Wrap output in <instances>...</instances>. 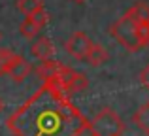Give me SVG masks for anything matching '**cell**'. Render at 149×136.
Returning <instances> with one entry per match:
<instances>
[{"label":"cell","instance_id":"obj_1","mask_svg":"<svg viewBox=\"0 0 149 136\" xmlns=\"http://www.w3.org/2000/svg\"><path fill=\"white\" fill-rule=\"evenodd\" d=\"M109 34H111V38L117 44L123 45V47L130 53L140 51V49L146 47L142 36H140V23L136 21V19H132L127 11H125L123 17H119L117 21L111 23Z\"/></svg>","mask_w":149,"mask_h":136},{"label":"cell","instance_id":"obj_2","mask_svg":"<svg viewBox=\"0 0 149 136\" xmlns=\"http://www.w3.org/2000/svg\"><path fill=\"white\" fill-rule=\"evenodd\" d=\"M93 136H123L125 123L113 108H102L91 121Z\"/></svg>","mask_w":149,"mask_h":136},{"label":"cell","instance_id":"obj_3","mask_svg":"<svg viewBox=\"0 0 149 136\" xmlns=\"http://www.w3.org/2000/svg\"><path fill=\"white\" fill-rule=\"evenodd\" d=\"M91 45H93L91 38H89L85 32L77 30V32H74L72 36L66 40L64 49H66V53H68L70 57H74L76 61H85L87 59L89 49H91Z\"/></svg>","mask_w":149,"mask_h":136},{"label":"cell","instance_id":"obj_4","mask_svg":"<svg viewBox=\"0 0 149 136\" xmlns=\"http://www.w3.org/2000/svg\"><path fill=\"white\" fill-rule=\"evenodd\" d=\"M30 72H32V66H30L29 61H26L25 57H21V55H15L13 63H11L10 70H8V76H10L11 81L21 83V81H25L26 77L30 76Z\"/></svg>","mask_w":149,"mask_h":136},{"label":"cell","instance_id":"obj_5","mask_svg":"<svg viewBox=\"0 0 149 136\" xmlns=\"http://www.w3.org/2000/svg\"><path fill=\"white\" fill-rule=\"evenodd\" d=\"M30 53H32L36 59L40 61H47L55 57V47H53V42L49 38H38L32 45H30Z\"/></svg>","mask_w":149,"mask_h":136},{"label":"cell","instance_id":"obj_6","mask_svg":"<svg viewBox=\"0 0 149 136\" xmlns=\"http://www.w3.org/2000/svg\"><path fill=\"white\" fill-rule=\"evenodd\" d=\"M132 123L146 136H149V100H146V102H142L138 106V110L132 115Z\"/></svg>","mask_w":149,"mask_h":136},{"label":"cell","instance_id":"obj_7","mask_svg":"<svg viewBox=\"0 0 149 136\" xmlns=\"http://www.w3.org/2000/svg\"><path fill=\"white\" fill-rule=\"evenodd\" d=\"M108 59H109V55H108V51H106L104 45L102 44H93L91 49H89V53H87L85 63L91 64V66H102Z\"/></svg>","mask_w":149,"mask_h":136},{"label":"cell","instance_id":"obj_8","mask_svg":"<svg viewBox=\"0 0 149 136\" xmlns=\"http://www.w3.org/2000/svg\"><path fill=\"white\" fill-rule=\"evenodd\" d=\"M127 13L138 23H149V4L147 2H136L127 10Z\"/></svg>","mask_w":149,"mask_h":136},{"label":"cell","instance_id":"obj_9","mask_svg":"<svg viewBox=\"0 0 149 136\" xmlns=\"http://www.w3.org/2000/svg\"><path fill=\"white\" fill-rule=\"evenodd\" d=\"M40 30H42V29H40V25H38V23L34 21L30 15H26L25 21L19 25V32H21V36H23V38H26V40H32V38L36 36Z\"/></svg>","mask_w":149,"mask_h":136},{"label":"cell","instance_id":"obj_10","mask_svg":"<svg viewBox=\"0 0 149 136\" xmlns=\"http://www.w3.org/2000/svg\"><path fill=\"white\" fill-rule=\"evenodd\" d=\"M62 66L57 63L55 59H47V61H42V64L38 66V76L40 77H44V80H47V77H53V76H57L58 74V70H61Z\"/></svg>","mask_w":149,"mask_h":136},{"label":"cell","instance_id":"obj_11","mask_svg":"<svg viewBox=\"0 0 149 136\" xmlns=\"http://www.w3.org/2000/svg\"><path fill=\"white\" fill-rule=\"evenodd\" d=\"M15 6H17V10L21 11V13L32 15V13H36L38 10L44 8V2H42V0H17Z\"/></svg>","mask_w":149,"mask_h":136},{"label":"cell","instance_id":"obj_12","mask_svg":"<svg viewBox=\"0 0 149 136\" xmlns=\"http://www.w3.org/2000/svg\"><path fill=\"white\" fill-rule=\"evenodd\" d=\"M15 55L17 53H13L11 49L0 47V76H8V70H10L11 63H13Z\"/></svg>","mask_w":149,"mask_h":136},{"label":"cell","instance_id":"obj_13","mask_svg":"<svg viewBox=\"0 0 149 136\" xmlns=\"http://www.w3.org/2000/svg\"><path fill=\"white\" fill-rule=\"evenodd\" d=\"M30 17H32L38 25H40V29H44V27L47 25V21H49V15H47V11H45L44 8H42V10H38L36 13H32Z\"/></svg>","mask_w":149,"mask_h":136},{"label":"cell","instance_id":"obj_14","mask_svg":"<svg viewBox=\"0 0 149 136\" xmlns=\"http://www.w3.org/2000/svg\"><path fill=\"white\" fill-rule=\"evenodd\" d=\"M138 80H140V83H142V87H146L147 91H149V63L142 68V72H140Z\"/></svg>","mask_w":149,"mask_h":136},{"label":"cell","instance_id":"obj_15","mask_svg":"<svg viewBox=\"0 0 149 136\" xmlns=\"http://www.w3.org/2000/svg\"><path fill=\"white\" fill-rule=\"evenodd\" d=\"M140 36L143 40V45H149V23H140Z\"/></svg>","mask_w":149,"mask_h":136},{"label":"cell","instance_id":"obj_16","mask_svg":"<svg viewBox=\"0 0 149 136\" xmlns=\"http://www.w3.org/2000/svg\"><path fill=\"white\" fill-rule=\"evenodd\" d=\"M72 2H76V4H83V2H87V0H72Z\"/></svg>","mask_w":149,"mask_h":136},{"label":"cell","instance_id":"obj_17","mask_svg":"<svg viewBox=\"0 0 149 136\" xmlns=\"http://www.w3.org/2000/svg\"><path fill=\"white\" fill-rule=\"evenodd\" d=\"M2 108H4V102H2V98H0V112H2Z\"/></svg>","mask_w":149,"mask_h":136}]
</instances>
